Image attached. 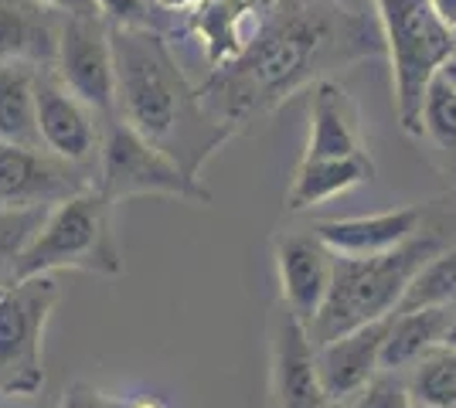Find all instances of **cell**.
Here are the masks:
<instances>
[{"label":"cell","mask_w":456,"mask_h":408,"mask_svg":"<svg viewBox=\"0 0 456 408\" xmlns=\"http://www.w3.org/2000/svg\"><path fill=\"white\" fill-rule=\"evenodd\" d=\"M35 85H38L35 65H0V143L41 147Z\"/></svg>","instance_id":"ffe728a7"},{"label":"cell","mask_w":456,"mask_h":408,"mask_svg":"<svg viewBox=\"0 0 456 408\" xmlns=\"http://www.w3.org/2000/svg\"><path fill=\"white\" fill-rule=\"evenodd\" d=\"M433 4V11H436V18L450 28L456 35V0H429Z\"/></svg>","instance_id":"f1b7e54d"},{"label":"cell","mask_w":456,"mask_h":408,"mask_svg":"<svg viewBox=\"0 0 456 408\" xmlns=\"http://www.w3.org/2000/svg\"><path fill=\"white\" fill-rule=\"evenodd\" d=\"M52 208H0V290L14 283L20 255L28 252V245L35 242L38 228L45 225Z\"/></svg>","instance_id":"cb8c5ba5"},{"label":"cell","mask_w":456,"mask_h":408,"mask_svg":"<svg viewBox=\"0 0 456 408\" xmlns=\"http://www.w3.org/2000/svg\"><path fill=\"white\" fill-rule=\"evenodd\" d=\"M419 307H456V245L433 255L419 269L405 300H402L399 313L419 310Z\"/></svg>","instance_id":"603a6c76"},{"label":"cell","mask_w":456,"mask_h":408,"mask_svg":"<svg viewBox=\"0 0 456 408\" xmlns=\"http://www.w3.org/2000/svg\"><path fill=\"white\" fill-rule=\"evenodd\" d=\"M381 41L392 61L395 113L409 136H422V99L436 72L456 55L453 31L429 0H375Z\"/></svg>","instance_id":"5b68a950"},{"label":"cell","mask_w":456,"mask_h":408,"mask_svg":"<svg viewBox=\"0 0 456 408\" xmlns=\"http://www.w3.org/2000/svg\"><path fill=\"white\" fill-rule=\"evenodd\" d=\"M453 41H456V35H453Z\"/></svg>","instance_id":"d6a6232c"},{"label":"cell","mask_w":456,"mask_h":408,"mask_svg":"<svg viewBox=\"0 0 456 408\" xmlns=\"http://www.w3.org/2000/svg\"><path fill=\"white\" fill-rule=\"evenodd\" d=\"M422 208H395L381 214H362V218H327L317 221L314 232L323 238V245L334 255H385L412 242L422 232Z\"/></svg>","instance_id":"5bb4252c"},{"label":"cell","mask_w":456,"mask_h":408,"mask_svg":"<svg viewBox=\"0 0 456 408\" xmlns=\"http://www.w3.org/2000/svg\"><path fill=\"white\" fill-rule=\"evenodd\" d=\"M113 55L116 116L198 177L232 130L205 106L160 31L113 28Z\"/></svg>","instance_id":"7a4b0ae2"},{"label":"cell","mask_w":456,"mask_h":408,"mask_svg":"<svg viewBox=\"0 0 456 408\" xmlns=\"http://www.w3.org/2000/svg\"><path fill=\"white\" fill-rule=\"evenodd\" d=\"M422 136H429L456 164V82L443 68L422 99Z\"/></svg>","instance_id":"7402d4cb"},{"label":"cell","mask_w":456,"mask_h":408,"mask_svg":"<svg viewBox=\"0 0 456 408\" xmlns=\"http://www.w3.org/2000/svg\"><path fill=\"white\" fill-rule=\"evenodd\" d=\"M58 408H134V398H113V395L93 388L86 381H76L61 395Z\"/></svg>","instance_id":"4316f807"},{"label":"cell","mask_w":456,"mask_h":408,"mask_svg":"<svg viewBox=\"0 0 456 408\" xmlns=\"http://www.w3.org/2000/svg\"><path fill=\"white\" fill-rule=\"evenodd\" d=\"M259 0H198L191 11V28L208 52L211 68H222L232 59L246 52L252 35H246V24Z\"/></svg>","instance_id":"d6986e66"},{"label":"cell","mask_w":456,"mask_h":408,"mask_svg":"<svg viewBox=\"0 0 456 408\" xmlns=\"http://www.w3.org/2000/svg\"><path fill=\"white\" fill-rule=\"evenodd\" d=\"M93 171L76 167L45 147L0 143V208H55L95 188Z\"/></svg>","instance_id":"9c48e42d"},{"label":"cell","mask_w":456,"mask_h":408,"mask_svg":"<svg viewBox=\"0 0 456 408\" xmlns=\"http://www.w3.org/2000/svg\"><path fill=\"white\" fill-rule=\"evenodd\" d=\"M334 259L338 255L323 245L314 228L310 232H286L276 238V269L283 286V307L304 327L314 324L323 300L334 283Z\"/></svg>","instance_id":"8fae6325"},{"label":"cell","mask_w":456,"mask_h":408,"mask_svg":"<svg viewBox=\"0 0 456 408\" xmlns=\"http://www.w3.org/2000/svg\"><path fill=\"white\" fill-rule=\"evenodd\" d=\"M55 272H95L110 279L123 272V252L113 232V204L95 188L48 212L35 242L20 255L14 283Z\"/></svg>","instance_id":"277c9868"},{"label":"cell","mask_w":456,"mask_h":408,"mask_svg":"<svg viewBox=\"0 0 456 408\" xmlns=\"http://www.w3.org/2000/svg\"><path fill=\"white\" fill-rule=\"evenodd\" d=\"M381 52V31L338 0H269L246 52L211 68L201 99L235 133L280 109L293 92L330 78V68Z\"/></svg>","instance_id":"6da1fadb"},{"label":"cell","mask_w":456,"mask_h":408,"mask_svg":"<svg viewBox=\"0 0 456 408\" xmlns=\"http://www.w3.org/2000/svg\"><path fill=\"white\" fill-rule=\"evenodd\" d=\"M41 4L58 11L61 18H69V14H99L95 0H41Z\"/></svg>","instance_id":"83f0119b"},{"label":"cell","mask_w":456,"mask_h":408,"mask_svg":"<svg viewBox=\"0 0 456 408\" xmlns=\"http://www.w3.org/2000/svg\"><path fill=\"white\" fill-rule=\"evenodd\" d=\"M38 140L48 154L61 156L76 167H86L95 174L99 164V143H102V123H95L93 113L78 96L69 92V85L58 72L38 68Z\"/></svg>","instance_id":"30bf717a"},{"label":"cell","mask_w":456,"mask_h":408,"mask_svg":"<svg viewBox=\"0 0 456 408\" xmlns=\"http://www.w3.org/2000/svg\"><path fill=\"white\" fill-rule=\"evenodd\" d=\"M456 307H419L392 316V331L381 350V371H402L419 364L426 354L446 344V331Z\"/></svg>","instance_id":"ac0fdd59"},{"label":"cell","mask_w":456,"mask_h":408,"mask_svg":"<svg viewBox=\"0 0 456 408\" xmlns=\"http://www.w3.org/2000/svg\"><path fill=\"white\" fill-rule=\"evenodd\" d=\"M392 331V316L375 320L368 327L344 333L338 340L314 348V361H317V374L330 402H347L381 371V350Z\"/></svg>","instance_id":"4fadbf2b"},{"label":"cell","mask_w":456,"mask_h":408,"mask_svg":"<svg viewBox=\"0 0 456 408\" xmlns=\"http://www.w3.org/2000/svg\"><path fill=\"white\" fill-rule=\"evenodd\" d=\"M364 154L358 106L347 96L338 78H321L310 85V160H334V156Z\"/></svg>","instance_id":"2e32d148"},{"label":"cell","mask_w":456,"mask_h":408,"mask_svg":"<svg viewBox=\"0 0 456 408\" xmlns=\"http://www.w3.org/2000/svg\"><path fill=\"white\" fill-rule=\"evenodd\" d=\"M446 249L436 232H419L412 242L385 255H338L334 259V283L323 300L321 313L306 327V337L314 348H323L344 333L368 327L375 320L395 316L412 286L419 269Z\"/></svg>","instance_id":"3957f363"},{"label":"cell","mask_w":456,"mask_h":408,"mask_svg":"<svg viewBox=\"0 0 456 408\" xmlns=\"http://www.w3.org/2000/svg\"><path fill=\"white\" fill-rule=\"evenodd\" d=\"M61 300L55 276L0 290V395L31 398L45 388V324Z\"/></svg>","instance_id":"52a82bcc"},{"label":"cell","mask_w":456,"mask_h":408,"mask_svg":"<svg viewBox=\"0 0 456 408\" xmlns=\"http://www.w3.org/2000/svg\"><path fill=\"white\" fill-rule=\"evenodd\" d=\"M446 348H456V310L453 320H450V331H446Z\"/></svg>","instance_id":"f546056e"},{"label":"cell","mask_w":456,"mask_h":408,"mask_svg":"<svg viewBox=\"0 0 456 408\" xmlns=\"http://www.w3.org/2000/svg\"><path fill=\"white\" fill-rule=\"evenodd\" d=\"M99 123H102V143H99V164H95V191L110 204L140 195L211 204V191L198 177L188 174L174 156L153 147L151 140H143L116 113L99 116Z\"/></svg>","instance_id":"8992f818"},{"label":"cell","mask_w":456,"mask_h":408,"mask_svg":"<svg viewBox=\"0 0 456 408\" xmlns=\"http://www.w3.org/2000/svg\"><path fill=\"white\" fill-rule=\"evenodd\" d=\"M409 391L422 408H456V348H436L412 364Z\"/></svg>","instance_id":"44dd1931"},{"label":"cell","mask_w":456,"mask_h":408,"mask_svg":"<svg viewBox=\"0 0 456 408\" xmlns=\"http://www.w3.org/2000/svg\"><path fill=\"white\" fill-rule=\"evenodd\" d=\"M443 72H446V76H450V78L456 82V55H453L450 61H446V65H443Z\"/></svg>","instance_id":"4dcf8cb0"},{"label":"cell","mask_w":456,"mask_h":408,"mask_svg":"<svg viewBox=\"0 0 456 408\" xmlns=\"http://www.w3.org/2000/svg\"><path fill=\"white\" fill-rule=\"evenodd\" d=\"M412 405H416V398L409 391V378H402L399 371H379L347 402V408H412Z\"/></svg>","instance_id":"d4e9b609"},{"label":"cell","mask_w":456,"mask_h":408,"mask_svg":"<svg viewBox=\"0 0 456 408\" xmlns=\"http://www.w3.org/2000/svg\"><path fill=\"white\" fill-rule=\"evenodd\" d=\"M110 28H151V0H95Z\"/></svg>","instance_id":"484cf974"},{"label":"cell","mask_w":456,"mask_h":408,"mask_svg":"<svg viewBox=\"0 0 456 408\" xmlns=\"http://www.w3.org/2000/svg\"><path fill=\"white\" fill-rule=\"evenodd\" d=\"M375 177V164L368 154L334 156V160H310L304 156L293 184L286 191V212H306L314 204H323L327 197H338L351 188H362Z\"/></svg>","instance_id":"e0dca14e"},{"label":"cell","mask_w":456,"mask_h":408,"mask_svg":"<svg viewBox=\"0 0 456 408\" xmlns=\"http://www.w3.org/2000/svg\"><path fill=\"white\" fill-rule=\"evenodd\" d=\"M58 78L69 85L93 113H116V55L113 28L102 14H69L61 18L55 65Z\"/></svg>","instance_id":"ba28073f"},{"label":"cell","mask_w":456,"mask_h":408,"mask_svg":"<svg viewBox=\"0 0 456 408\" xmlns=\"http://www.w3.org/2000/svg\"><path fill=\"white\" fill-rule=\"evenodd\" d=\"M61 14L41 0H0V65H55Z\"/></svg>","instance_id":"9a60e30c"},{"label":"cell","mask_w":456,"mask_h":408,"mask_svg":"<svg viewBox=\"0 0 456 408\" xmlns=\"http://www.w3.org/2000/svg\"><path fill=\"white\" fill-rule=\"evenodd\" d=\"M330 408H347V402H330Z\"/></svg>","instance_id":"1f68e13d"},{"label":"cell","mask_w":456,"mask_h":408,"mask_svg":"<svg viewBox=\"0 0 456 408\" xmlns=\"http://www.w3.org/2000/svg\"><path fill=\"white\" fill-rule=\"evenodd\" d=\"M273 408H330L306 327L286 307L273 327Z\"/></svg>","instance_id":"7c38bea8"}]
</instances>
